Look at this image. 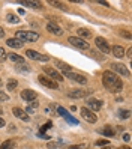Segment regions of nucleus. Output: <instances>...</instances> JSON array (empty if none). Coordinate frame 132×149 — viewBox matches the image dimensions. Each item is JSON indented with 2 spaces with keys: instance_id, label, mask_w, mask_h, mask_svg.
<instances>
[{
  "instance_id": "obj_1",
  "label": "nucleus",
  "mask_w": 132,
  "mask_h": 149,
  "mask_svg": "<svg viewBox=\"0 0 132 149\" xmlns=\"http://www.w3.org/2000/svg\"><path fill=\"white\" fill-rule=\"evenodd\" d=\"M102 83L111 92H120L123 87V83L119 78V75H116L113 71H105L102 74Z\"/></svg>"
},
{
  "instance_id": "obj_2",
  "label": "nucleus",
  "mask_w": 132,
  "mask_h": 149,
  "mask_svg": "<svg viewBox=\"0 0 132 149\" xmlns=\"http://www.w3.org/2000/svg\"><path fill=\"white\" fill-rule=\"evenodd\" d=\"M39 38V35L36 32H30V30H18L15 33V39H18L21 42H35V41H38Z\"/></svg>"
},
{
  "instance_id": "obj_3",
  "label": "nucleus",
  "mask_w": 132,
  "mask_h": 149,
  "mask_svg": "<svg viewBox=\"0 0 132 149\" xmlns=\"http://www.w3.org/2000/svg\"><path fill=\"white\" fill-rule=\"evenodd\" d=\"M44 72H45V74L48 75V78H51V80H54L56 83L63 80V75L59 74V72L56 71V69H53V68H50V66H44Z\"/></svg>"
},
{
  "instance_id": "obj_4",
  "label": "nucleus",
  "mask_w": 132,
  "mask_h": 149,
  "mask_svg": "<svg viewBox=\"0 0 132 149\" xmlns=\"http://www.w3.org/2000/svg\"><path fill=\"white\" fill-rule=\"evenodd\" d=\"M68 41L71 42L74 47H77V48H81V50H89V44H87L84 39L78 38V36H71Z\"/></svg>"
},
{
  "instance_id": "obj_5",
  "label": "nucleus",
  "mask_w": 132,
  "mask_h": 149,
  "mask_svg": "<svg viewBox=\"0 0 132 149\" xmlns=\"http://www.w3.org/2000/svg\"><path fill=\"white\" fill-rule=\"evenodd\" d=\"M26 56L32 60H39V62H47L48 60V56H44V54L38 53V51H35V50H26Z\"/></svg>"
},
{
  "instance_id": "obj_6",
  "label": "nucleus",
  "mask_w": 132,
  "mask_h": 149,
  "mask_svg": "<svg viewBox=\"0 0 132 149\" xmlns=\"http://www.w3.org/2000/svg\"><path fill=\"white\" fill-rule=\"evenodd\" d=\"M81 116H83V119H86L87 122H90V124H95V122L98 120V116H96L90 109H86V107L81 109Z\"/></svg>"
},
{
  "instance_id": "obj_7",
  "label": "nucleus",
  "mask_w": 132,
  "mask_h": 149,
  "mask_svg": "<svg viewBox=\"0 0 132 149\" xmlns=\"http://www.w3.org/2000/svg\"><path fill=\"white\" fill-rule=\"evenodd\" d=\"M93 91L92 89H87V91H81V89H74V91H69L68 96L69 98H84V96L90 95Z\"/></svg>"
},
{
  "instance_id": "obj_8",
  "label": "nucleus",
  "mask_w": 132,
  "mask_h": 149,
  "mask_svg": "<svg viewBox=\"0 0 132 149\" xmlns=\"http://www.w3.org/2000/svg\"><path fill=\"white\" fill-rule=\"evenodd\" d=\"M95 42H96V47H98L102 53H110V45H108V42H107V39H105V38L98 36V38L95 39Z\"/></svg>"
},
{
  "instance_id": "obj_9",
  "label": "nucleus",
  "mask_w": 132,
  "mask_h": 149,
  "mask_svg": "<svg viewBox=\"0 0 132 149\" xmlns=\"http://www.w3.org/2000/svg\"><path fill=\"white\" fill-rule=\"evenodd\" d=\"M12 113H14V116H17L18 119H21V120H24V122H29V120H30V116L27 115V111H24V110L20 109V107H14V109H12Z\"/></svg>"
},
{
  "instance_id": "obj_10",
  "label": "nucleus",
  "mask_w": 132,
  "mask_h": 149,
  "mask_svg": "<svg viewBox=\"0 0 132 149\" xmlns=\"http://www.w3.org/2000/svg\"><path fill=\"white\" fill-rule=\"evenodd\" d=\"M38 78H39L41 84H44L45 87H51V89H57V87H59V84H57L54 80H51V78H48V77H45V75H39Z\"/></svg>"
},
{
  "instance_id": "obj_11",
  "label": "nucleus",
  "mask_w": 132,
  "mask_h": 149,
  "mask_svg": "<svg viewBox=\"0 0 132 149\" xmlns=\"http://www.w3.org/2000/svg\"><path fill=\"white\" fill-rule=\"evenodd\" d=\"M111 71H116L119 74H122L123 77H129V71L125 65L122 63H111Z\"/></svg>"
},
{
  "instance_id": "obj_12",
  "label": "nucleus",
  "mask_w": 132,
  "mask_h": 149,
  "mask_svg": "<svg viewBox=\"0 0 132 149\" xmlns=\"http://www.w3.org/2000/svg\"><path fill=\"white\" fill-rule=\"evenodd\" d=\"M65 75L68 78H71V80L77 81V83H80V84H86L87 83V78L84 75H80V74H74V72H65Z\"/></svg>"
},
{
  "instance_id": "obj_13",
  "label": "nucleus",
  "mask_w": 132,
  "mask_h": 149,
  "mask_svg": "<svg viewBox=\"0 0 132 149\" xmlns=\"http://www.w3.org/2000/svg\"><path fill=\"white\" fill-rule=\"evenodd\" d=\"M36 96H38L36 92L30 91V89H26V91L21 92V98L26 100V101H35V100H36Z\"/></svg>"
},
{
  "instance_id": "obj_14",
  "label": "nucleus",
  "mask_w": 132,
  "mask_h": 149,
  "mask_svg": "<svg viewBox=\"0 0 132 149\" xmlns=\"http://www.w3.org/2000/svg\"><path fill=\"white\" fill-rule=\"evenodd\" d=\"M87 106H89L90 109H92V111L95 113V111H98V110H101V107H102V101H99V100H89L87 101Z\"/></svg>"
},
{
  "instance_id": "obj_15",
  "label": "nucleus",
  "mask_w": 132,
  "mask_h": 149,
  "mask_svg": "<svg viewBox=\"0 0 132 149\" xmlns=\"http://www.w3.org/2000/svg\"><path fill=\"white\" fill-rule=\"evenodd\" d=\"M57 110H59V113H60V115L63 116V118H65L68 122H71V124H75V125H78V120H77L75 118H72V116H69V113H68V111H66L63 107H59Z\"/></svg>"
},
{
  "instance_id": "obj_16",
  "label": "nucleus",
  "mask_w": 132,
  "mask_h": 149,
  "mask_svg": "<svg viewBox=\"0 0 132 149\" xmlns=\"http://www.w3.org/2000/svg\"><path fill=\"white\" fill-rule=\"evenodd\" d=\"M47 30H48L50 33H53V35H57V36L63 33V30H62L59 26L54 24V23H48V24H47Z\"/></svg>"
},
{
  "instance_id": "obj_17",
  "label": "nucleus",
  "mask_w": 132,
  "mask_h": 149,
  "mask_svg": "<svg viewBox=\"0 0 132 149\" xmlns=\"http://www.w3.org/2000/svg\"><path fill=\"white\" fill-rule=\"evenodd\" d=\"M6 44H8L11 48H21V47H23V42L18 41V39H15V38H9V39L6 41Z\"/></svg>"
},
{
  "instance_id": "obj_18",
  "label": "nucleus",
  "mask_w": 132,
  "mask_h": 149,
  "mask_svg": "<svg viewBox=\"0 0 132 149\" xmlns=\"http://www.w3.org/2000/svg\"><path fill=\"white\" fill-rule=\"evenodd\" d=\"M99 133L101 134H104V136H107V137H113L114 134H116V131H114V128L113 127H104L102 130H99Z\"/></svg>"
},
{
  "instance_id": "obj_19",
  "label": "nucleus",
  "mask_w": 132,
  "mask_h": 149,
  "mask_svg": "<svg viewBox=\"0 0 132 149\" xmlns=\"http://www.w3.org/2000/svg\"><path fill=\"white\" fill-rule=\"evenodd\" d=\"M113 54L116 57H123L125 56V48L120 47V45H114L113 47Z\"/></svg>"
},
{
  "instance_id": "obj_20",
  "label": "nucleus",
  "mask_w": 132,
  "mask_h": 149,
  "mask_svg": "<svg viewBox=\"0 0 132 149\" xmlns=\"http://www.w3.org/2000/svg\"><path fill=\"white\" fill-rule=\"evenodd\" d=\"M8 57H9L12 62H15V63H24V57L15 54V53H9V54H8Z\"/></svg>"
},
{
  "instance_id": "obj_21",
  "label": "nucleus",
  "mask_w": 132,
  "mask_h": 149,
  "mask_svg": "<svg viewBox=\"0 0 132 149\" xmlns=\"http://www.w3.org/2000/svg\"><path fill=\"white\" fill-rule=\"evenodd\" d=\"M56 65L59 69H62V71H65V72H71V66H69L68 63L65 62H60V60H56Z\"/></svg>"
},
{
  "instance_id": "obj_22",
  "label": "nucleus",
  "mask_w": 132,
  "mask_h": 149,
  "mask_svg": "<svg viewBox=\"0 0 132 149\" xmlns=\"http://www.w3.org/2000/svg\"><path fill=\"white\" fill-rule=\"evenodd\" d=\"M23 5L30 6V8H33V9H36V8H42V3H41V2H30V0H26V2H23Z\"/></svg>"
},
{
  "instance_id": "obj_23",
  "label": "nucleus",
  "mask_w": 132,
  "mask_h": 149,
  "mask_svg": "<svg viewBox=\"0 0 132 149\" xmlns=\"http://www.w3.org/2000/svg\"><path fill=\"white\" fill-rule=\"evenodd\" d=\"M78 35H80V38H90V30H87V29H78Z\"/></svg>"
},
{
  "instance_id": "obj_24",
  "label": "nucleus",
  "mask_w": 132,
  "mask_h": 149,
  "mask_svg": "<svg viewBox=\"0 0 132 149\" xmlns=\"http://www.w3.org/2000/svg\"><path fill=\"white\" fill-rule=\"evenodd\" d=\"M12 146H14L12 140H6V142H3L2 145H0V149H12Z\"/></svg>"
},
{
  "instance_id": "obj_25",
  "label": "nucleus",
  "mask_w": 132,
  "mask_h": 149,
  "mask_svg": "<svg viewBox=\"0 0 132 149\" xmlns=\"http://www.w3.org/2000/svg\"><path fill=\"white\" fill-rule=\"evenodd\" d=\"M17 84H18V81L14 80V78H11V80L8 81V91H12V89H15Z\"/></svg>"
},
{
  "instance_id": "obj_26",
  "label": "nucleus",
  "mask_w": 132,
  "mask_h": 149,
  "mask_svg": "<svg viewBox=\"0 0 132 149\" xmlns=\"http://www.w3.org/2000/svg\"><path fill=\"white\" fill-rule=\"evenodd\" d=\"M50 5H53V6H56V8H59V9H68V8L63 5V3H60V2H54V0H51V2H50Z\"/></svg>"
},
{
  "instance_id": "obj_27",
  "label": "nucleus",
  "mask_w": 132,
  "mask_h": 149,
  "mask_svg": "<svg viewBox=\"0 0 132 149\" xmlns=\"http://www.w3.org/2000/svg\"><path fill=\"white\" fill-rule=\"evenodd\" d=\"M8 21H9V23H18L20 18L17 15H14V14H8Z\"/></svg>"
},
{
  "instance_id": "obj_28",
  "label": "nucleus",
  "mask_w": 132,
  "mask_h": 149,
  "mask_svg": "<svg viewBox=\"0 0 132 149\" xmlns=\"http://www.w3.org/2000/svg\"><path fill=\"white\" fill-rule=\"evenodd\" d=\"M119 116L123 118V119H128V118L131 116V111H129V110H120V111H119Z\"/></svg>"
},
{
  "instance_id": "obj_29",
  "label": "nucleus",
  "mask_w": 132,
  "mask_h": 149,
  "mask_svg": "<svg viewBox=\"0 0 132 149\" xmlns=\"http://www.w3.org/2000/svg\"><path fill=\"white\" fill-rule=\"evenodd\" d=\"M6 59H8V53L5 51V48L0 47V62H5Z\"/></svg>"
},
{
  "instance_id": "obj_30",
  "label": "nucleus",
  "mask_w": 132,
  "mask_h": 149,
  "mask_svg": "<svg viewBox=\"0 0 132 149\" xmlns=\"http://www.w3.org/2000/svg\"><path fill=\"white\" fill-rule=\"evenodd\" d=\"M51 127H53V125H51V122H47V124H45V125H44V127L41 128V131H39V134L42 136V134H44V131H45V130H50Z\"/></svg>"
},
{
  "instance_id": "obj_31",
  "label": "nucleus",
  "mask_w": 132,
  "mask_h": 149,
  "mask_svg": "<svg viewBox=\"0 0 132 149\" xmlns=\"http://www.w3.org/2000/svg\"><path fill=\"white\" fill-rule=\"evenodd\" d=\"M8 100H9V96H8L5 92L0 91V101H8Z\"/></svg>"
},
{
  "instance_id": "obj_32",
  "label": "nucleus",
  "mask_w": 132,
  "mask_h": 149,
  "mask_svg": "<svg viewBox=\"0 0 132 149\" xmlns=\"http://www.w3.org/2000/svg\"><path fill=\"white\" fill-rule=\"evenodd\" d=\"M110 142H108V140H98V142H96V145H98V146H107Z\"/></svg>"
},
{
  "instance_id": "obj_33",
  "label": "nucleus",
  "mask_w": 132,
  "mask_h": 149,
  "mask_svg": "<svg viewBox=\"0 0 132 149\" xmlns=\"http://www.w3.org/2000/svg\"><path fill=\"white\" fill-rule=\"evenodd\" d=\"M122 36H125V38H131V33L129 32H119Z\"/></svg>"
},
{
  "instance_id": "obj_34",
  "label": "nucleus",
  "mask_w": 132,
  "mask_h": 149,
  "mask_svg": "<svg viewBox=\"0 0 132 149\" xmlns=\"http://www.w3.org/2000/svg\"><path fill=\"white\" fill-rule=\"evenodd\" d=\"M123 140H125V142H129V140H131V136H129V134H125V136H123Z\"/></svg>"
},
{
  "instance_id": "obj_35",
  "label": "nucleus",
  "mask_w": 132,
  "mask_h": 149,
  "mask_svg": "<svg viewBox=\"0 0 132 149\" xmlns=\"http://www.w3.org/2000/svg\"><path fill=\"white\" fill-rule=\"evenodd\" d=\"M5 36V30H3V27L0 26V38H3Z\"/></svg>"
},
{
  "instance_id": "obj_36",
  "label": "nucleus",
  "mask_w": 132,
  "mask_h": 149,
  "mask_svg": "<svg viewBox=\"0 0 132 149\" xmlns=\"http://www.w3.org/2000/svg\"><path fill=\"white\" fill-rule=\"evenodd\" d=\"M71 149H86V146L83 145V146H72Z\"/></svg>"
},
{
  "instance_id": "obj_37",
  "label": "nucleus",
  "mask_w": 132,
  "mask_h": 149,
  "mask_svg": "<svg viewBox=\"0 0 132 149\" xmlns=\"http://www.w3.org/2000/svg\"><path fill=\"white\" fill-rule=\"evenodd\" d=\"M2 127H5V120H3V118H0V128Z\"/></svg>"
},
{
  "instance_id": "obj_38",
  "label": "nucleus",
  "mask_w": 132,
  "mask_h": 149,
  "mask_svg": "<svg viewBox=\"0 0 132 149\" xmlns=\"http://www.w3.org/2000/svg\"><path fill=\"white\" fill-rule=\"evenodd\" d=\"M119 149H131L129 146H122V148H119Z\"/></svg>"
},
{
  "instance_id": "obj_39",
  "label": "nucleus",
  "mask_w": 132,
  "mask_h": 149,
  "mask_svg": "<svg viewBox=\"0 0 132 149\" xmlns=\"http://www.w3.org/2000/svg\"><path fill=\"white\" fill-rule=\"evenodd\" d=\"M102 149H113V148H111V146H104Z\"/></svg>"
},
{
  "instance_id": "obj_40",
  "label": "nucleus",
  "mask_w": 132,
  "mask_h": 149,
  "mask_svg": "<svg viewBox=\"0 0 132 149\" xmlns=\"http://www.w3.org/2000/svg\"><path fill=\"white\" fill-rule=\"evenodd\" d=\"M0 115H2V110H0Z\"/></svg>"
},
{
  "instance_id": "obj_41",
  "label": "nucleus",
  "mask_w": 132,
  "mask_h": 149,
  "mask_svg": "<svg viewBox=\"0 0 132 149\" xmlns=\"http://www.w3.org/2000/svg\"><path fill=\"white\" fill-rule=\"evenodd\" d=\"M0 84H2V81H0Z\"/></svg>"
}]
</instances>
